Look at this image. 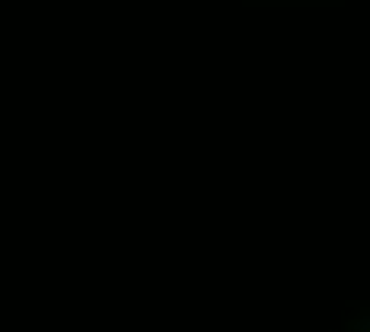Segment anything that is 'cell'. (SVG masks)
Segmentation results:
<instances>
[{
  "label": "cell",
  "instance_id": "obj_2",
  "mask_svg": "<svg viewBox=\"0 0 370 332\" xmlns=\"http://www.w3.org/2000/svg\"><path fill=\"white\" fill-rule=\"evenodd\" d=\"M300 332H303V329H300Z\"/></svg>",
  "mask_w": 370,
  "mask_h": 332
},
{
  "label": "cell",
  "instance_id": "obj_1",
  "mask_svg": "<svg viewBox=\"0 0 370 332\" xmlns=\"http://www.w3.org/2000/svg\"><path fill=\"white\" fill-rule=\"evenodd\" d=\"M361 332H367V319H364V323H361Z\"/></svg>",
  "mask_w": 370,
  "mask_h": 332
}]
</instances>
